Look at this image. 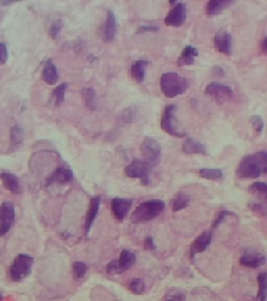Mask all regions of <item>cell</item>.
I'll return each instance as SVG.
<instances>
[{
  "label": "cell",
  "mask_w": 267,
  "mask_h": 301,
  "mask_svg": "<svg viewBox=\"0 0 267 301\" xmlns=\"http://www.w3.org/2000/svg\"><path fill=\"white\" fill-rule=\"evenodd\" d=\"M185 299H186V297H185L183 293L175 292V293H170L165 301H185Z\"/></svg>",
  "instance_id": "cell-41"
},
{
  "label": "cell",
  "mask_w": 267,
  "mask_h": 301,
  "mask_svg": "<svg viewBox=\"0 0 267 301\" xmlns=\"http://www.w3.org/2000/svg\"><path fill=\"white\" fill-rule=\"evenodd\" d=\"M212 75L215 76V77H224L225 75V70L222 69L220 66H213L212 67Z\"/></svg>",
  "instance_id": "cell-43"
},
{
  "label": "cell",
  "mask_w": 267,
  "mask_h": 301,
  "mask_svg": "<svg viewBox=\"0 0 267 301\" xmlns=\"http://www.w3.org/2000/svg\"><path fill=\"white\" fill-rule=\"evenodd\" d=\"M0 21H1V17H0Z\"/></svg>",
  "instance_id": "cell-48"
},
{
  "label": "cell",
  "mask_w": 267,
  "mask_h": 301,
  "mask_svg": "<svg viewBox=\"0 0 267 301\" xmlns=\"http://www.w3.org/2000/svg\"><path fill=\"white\" fill-rule=\"evenodd\" d=\"M83 99L88 109L95 110L96 109V91L93 88H85L83 90Z\"/></svg>",
  "instance_id": "cell-31"
},
{
  "label": "cell",
  "mask_w": 267,
  "mask_h": 301,
  "mask_svg": "<svg viewBox=\"0 0 267 301\" xmlns=\"http://www.w3.org/2000/svg\"><path fill=\"white\" fill-rule=\"evenodd\" d=\"M9 59V51L4 43H0V65H3Z\"/></svg>",
  "instance_id": "cell-40"
},
{
  "label": "cell",
  "mask_w": 267,
  "mask_h": 301,
  "mask_svg": "<svg viewBox=\"0 0 267 301\" xmlns=\"http://www.w3.org/2000/svg\"><path fill=\"white\" fill-rule=\"evenodd\" d=\"M214 46L218 53L226 56L232 55V37L226 29H219L214 36Z\"/></svg>",
  "instance_id": "cell-12"
},
{
  "label": "cell",
  "mask_w": 267,
  "mask_h": 301,
  "mask_svg": "<svg viewBox=\"0 0 267 301\" xmlns=\"http://www.w3.org/2000/svg\"><path fill=\"white\" fill-rule=\"evenodd\" d=\"M205 93L217 101L231 100L234 97V91L231 87L216 82L208 84L205 88Z\"/></svg>",
  "instance_id": "cell-8"
},
{
  "label": "cell",
  "mask_w": 267,
  "mask_h": 301,
  "mask_svg": "<svg viewBox=\"0 0 267 301\" xmlns=\"http://www.w3.org/2000/svg\"><path fill=\"white\" fill-rule=\"evenodd\" d=\"M248 193L251 196H254L258 202L267 206V183L254 182L248 187Z\"/></svg>",
  "instance_id": "cell-21"
},
{
  "label": "cell",
  "mask_w": 267,
  "mask_h": 301,
  "mask_svg": "<svg viewBox=\"0 0 267 301\" xmlns=\"http://www.w3.org/2000/svg\"><path fill=\"white\" fill-rule=\"evenodd\" d=\"M165 209V203L159 199H153L141 203L139 206L134 210L131 216L133 223L141 224L150 222L152 220L159 217Z\"/></svg>",
  "instance_id": "cell-3"
},
{
  "label": "cell",
  "mask_w": 267,
  "mask_h": 301,
  "mask_svg": "<svg viewBox=\"0 0 267 301\" xmlns=\"http://www.w3.org/2000/svg\"><path fill=\"white\" fill-rule=\"evenodd\" d=\"M73 180V172L68 166L61 165L57 167L46 178L45 185L49 186L51 184H65V183L71 182Z\"/></svg>",
  "instance_id": "cell-11"
},
{
  "label": "cell",
  "mask_w": 267,
  "mask_h": 301,
  "mask_svg": "<svg viewBox=\"0 0 267 301\" xmlns=\"http://www.w3.org/2000/svg\"><path fill=\"white\" fill-rule=\"evenodd\" d=\"M15 221V208L11 202H3L0 206V237L9 232Z\"/></svg>",
  "instance_id": "cell-10"
},
{
  "label": "cell",
  "mask_w": 267,
  "mask_h": 301,
  "mask_svg": "<svg viewBox=\"0 0 267 301\" xmlns=\"http://www.w3.org/2000/svg\"><path fill=\"white\" fill-rule=\"evenodd\" d=\"M175 112H176V107L174 105H168L165 107L164 112H163L161 119V129L166 132L167 134L173 137L182 138L186 134H185V132L180 130Z\"/></svg>",
  "instance_id": "cell-5"
},
{
  "label": "cell",
  "mask_w": 267,
  "mask_h": 301,
  "mask_svg": "<svg viewBox=\"0 0 267 301\" xmlns=\"http://www.w3.org/2000/svg\"><path fill=\"white\" fill-rule=\"evenodd\" d=\"M152 168L153 167L147 164L145 161L134 159L129 165L125 166L124 174L127 177L139 179L143 185H147L151 182L150 175Z\"/></svg>",
  "instance_id": "cell-6"
},
{
  "label": "cell",
  "mask_w": 267,
  "mask_h": 301,
  "mask_svg": "<svg viewBox=\"0 0 267 301\" xmlns=\"http://www.w3.org/2000/svg\"><path fill=\"white\" fill-rule=\"evenodd\" d=\"M42 79L48 85H55L58 80V71L53 60H47L43 66Z\"/></svg>",
  "instance_id": "cell-19"
},
{
  "label": "cell",
  "mask_w": 267,
  "mask_h": 301,
  "mask_svg": "<svg viewBox=\"0 0 267 301\" xmlns=\"http://www.w3.org/2000/svg\"><path fill=\"white\" fill-rule=\"evenodd\" d=\"M0 180L2 182L3 187L6 190H9L10 193L14 195H18L21 193L20 181L16 175L11 173H1L0 174Z\"/></svg>",
  "instance_id": "cell-18"
},
{
  "label": "cell",
  "mask_w": 267,
  "mask_h": 301,
  "mask_svg": "<svg viewBox=\"0 0 267 301\" xmlns=\"http://www.w3.org/2000/svg\"><path fill=\"white\" fill-rule=\"evenodd\" d=\"M12 2H0V4L1 5H10Z\"/></svg>",
  "instance_id": "cell-46"
},
{
  "label": "cell",
  "mask_w": 267,
  "mask_h": 301,
  "mask_svg": "<svg viewBox=\"0 0 267 301\" xmlns=\"http://www.w3.org/2000/svg\"><path fill=\"white\" fill-rule=\"evenodd\" d=\"M147 65H148V62L145 60L136 61L132 65L131 76L137 83L139 84L143 83V80L145 79V71H146Z\"/></svg>",
  "instance_id": "cell-24"
},
{
  "label": "cell",
  "mask_w": 267,
  "mask_h": 301,
  "mask_svg": "<svg viewBox=\"0 0 267 301\" xmlns=\"http://www.w3.org/2000/svg\"><path fill=\"white\" fill-rule=\"evenodd\" d=\"M257 281L259 284L258 289V299L260 301H265L267 298V273L262 272L258 275Z\"/></svg>",
  "instance_id": "cell-30"
},
{
  "label": "cell",
  "mask_w": 267,
  "mask_h": 301,
  "mask_svg": "<svg viewBox=\"0 0 267 301\" xmlns=\"http://www.w3.org/2000/svg\"><path fill=\"white\" fill-rule=\"evenodd\" d=\"M67 83H63L61 85L57 86L53 91V100H54V106L56 108L61 107L65 100V95L67 91Z\"/></svg>",
  "instance_id": "cell-29"
},
{
  "label": "cell",
  "mask_w": 267,
  "mask_h": 301,
  "mask_svg": "<svg viewBox=\"0 0 267 301\" xmlns=\"http://www.w3.org/2000/svg\"><path fill=\"white\" fill-rule=\"evenodd\" d=\"M190 204V198L188 195L184 193H177L173 198L170 205L173 211H180L182 209L187 208Z\"/></svg>",
  "instance_id": "cell-26"
},
{
  "label": "cell",
  "mask_w": 267,
  "mask_h": 301,
  "mask_svg": "<svg viewBox=\"0 0 267 301\" xmlns=\"http://www.w3.org/2000/svg\"><path fill=\"white\" fill-rule=\"evenodd\" d=\"M100 201H101V198L99 196L94 197L93 199H91L90 201V205H89V208L87 211V217H86V222H85V231L87 234L89 233V231H90L95 219L98 215Z\"/></svg>",
  "instance_id": "cell-17"
},
{
  "label": "cell",
  "mask_w": 267,
  "mask_h": 301,
  "mask_svg": "<svg viewBox=\"0 0 267 301\" xmlns=\"http://www.w3.org/2000/svg\"><path fill=\"white\" fill-rule=\"evenodd\" d=\"M199 177H202L206 180H210V181H219L220 179H222L224 177V173L220 170V168H202L198 172Z\"/></svg>",
  "instance_id": "cell-28"
},
{
  "label": "cell",
  "mask_w": 267,
  "mask_h": 301,
  "mask_svg": "<svg viewBox=\"0 0 267 301\" xmlns=\"http://www.w3.org/2000/svg\"><path fill=\"white\" fill-rule=\"evenodd\" d=\"M117 33V21L115 14L112 11H108L107 18L105 21V24L102 27V40L106 43L112 42L115 39V36Z\"/></svg>",
  "instance_id": "cell-14"
},
{
  "label": "cell",
  "mask_w": 267,
  "mask_h": 301,
  "mask_svg": "<svg viewBox=\"0 0 267 301\" xmlns=\"http://www.w3.org/2000/svg\"><path fill=\"white\" fill-rule=\"evenodd\" d=\"M160 88L166 98L174 99L186 92L188 82L179 73L165 72L160 79Z\"/></svg>",
  "instance_id": "cell-2"
},
{
  "label": "cell",
  "mask_w": 267,
  "mask_h": 301,
  "mask_svg": "<svg viewBox=\"0 0 267 301\" xmlns=\"http://www.w3.org/2000/svg\"><path fill=\"white\" fill-rule=\"evenodd\" d=\"M118 262H119L122 272H124V271H127L131 267H133L134 263L136 262V255L133 251L124 249V250H122L120 253Z\"/></svg>",
  "instance_id": "cell-25"
},
{
  "label": "cell",
  "mask_w": 267,
  "mask_h": 301,
  "mask_svg": "<svg viewBox=\"0 0 267 301\" xmlns=\"http://www.w3.org/2000/svg\"><path fill=\"white\" fill-rule=\"evenodd\" d=\"M134 119H135V111H134L133 109H128V110H125L118 120H120V123L127 124V123H131Z\"/></svg>",
  "instance_id": "cell-38"
},
{
  "label": "cell",
  "mask_w": 267,
  "mask_h": 301,
  "mask_svg": "<svg viewBox=\"0 0 267 301\" xmlns=\"http://www.w3.org/2000/svg\"><path fill=\"white\" fill-rule=\"evenodd\" d=\"M233 1L231 0H211L207 3L206 12L209 16H216L221 14L229 5H231Z\"/></svg>",
  "instance_id": "cell-23"
},
{
  "label": "cell",
  "mask_w": 267,
  "mask_h": 301,
  "mask_svg": "<svg viewBox=\"0 0 267 301\" xmlns=\"http://www.w3.org/2000/svg\"><path fill=\"white\" fill-rule=\"evenodd\" d=\"M250 210L259 217H266L267 216V206L260 202H253L249 204Z\"/></svg>",
  "instance_id": "cell-35"
},
{
  "label": "cell",
  "mask_w": 267,
  "mask_h": 301,
  "mask_svg": "<svg viewBox=\"0 0 267 301\" xmlns=\"http://www.w3.org/2000/svg\"><path fill=\"white\" fill-rule=\"evenodd\" d=\"M88 271V267L83 261H76L72 265V273L76 280H80L83 278Z\"/></svg>",
  "instance_id": "cell-32"
},
{
  "label": "cell",
  "mask_w": 267,
  "mask_h": 301,
  "mask_svg": "<svg viewBox=\"0 0 267 301\" xmlns=\"http://www.w3.org/2000/svg\"><path fill=\"white\" fill-rule=\"evenodd\" d=\"M144 247H145V249H147V250H150V251L154 250V249H155V245H154V241H153V238L148 237V238L145 239Z\"/></svg>",
  "instance_id": "cell-42"
},
{
  "label": "cell",
  "mask_w": 267,
  "mask_h": 301,
  "mask_svg": "<svg viewBox=\"0 0 267 301\" xmlns=\"http://www.w3.org/2000/svg\"><path fill=\"white\" fill-rule=\"evenodd\" d=\"M34 259L27 254H19L10 268V276L13 281H23L32 272Z\"/></svg>",
  "instance_id": "cell-4"
},
{
  "label": "cell",
  "mask_w": 267,
  "mask_h": 301,
  "mask_svg": "<svg viewBox=\"0 0 267 301\" xmlns=\"http://www.w3.org/2000/svg\"><path fill=\"white\" fill-rule=\"evenodd\" d=\"M262 174H267L266 151H259L243 157L236 170V175L240 179H256Z\"/></svg>",
  "instance_id": "cell-1"
},
{
  "label": "cell",
  "mask_w": 267,
  "mask_h": 301,
  "mask_svg": "<svg viewBox=\"0 0 267 301\" xmlns=\"http://www.w3.org/2000/svg\"><path fill=\"white\" fill-rule=\"evenodd\" d=\"M229 215H232L231 212L229 211H228V210H222V211H220L219 214H218V216L216 217V219L214 220V223H213V225H212V228L213 229H215V228H217V227L225 221V219H227V217L228 216H229Z\"/></svg>",
  "instance_id": "cell-39"
},
{
  "label": "cell",
  "mask_w": 267,
  "mask_h": 301,
  "mask_svg": "<svg viewBox=\"0 0 267 301\" xmlns=\"http://www.w3.org/2000/svg\"><path fill=\"white\" fill-rule=\"evenodd\" d=\"M107 272L110 275H115V274H121V273H123L121 268H120L119 262H118V261H110L108 263Z\"/></svg>",
  "instance_id": "cell-37"
},
{
  "label": "cell",
  "mask_w": 267,
  "mask_h": 301,
  "mask_svg": "<svg viewBox=\"0 0 267 301\" xmlns=\"http://www.w3.org/2000/svg\"><path fill=\"white\" fill-rule=\"evenodd\" d=\"M239 261H240V265L247 267V268L258 269L259 267L264 265L266 261V258L263 254L259 253V252L246 251L240 258Z\"/></svg>",
  "instance_id": "cell-15"
},
{
  "label": "cell",
  "mask_w": 267,
  "mask_h": 301,
  "mask_svg": "<svg viewBox=\"0 0 267 301\" xmlns=\"http://www.w3.org/2000/svg\"><path fill=\"white\" fill-rule=\"evenodd\" d=\"M140 151L144 161L147 164H150L151 167H154L159 163L161 157V146L155 139L152 137L144 138Z\"/></svg>",
  "instance_id": "cell-7"
},
{
  "label": "cell",
  "mask_w": 267,
  "mask_h": 301,
  "mask_svg": "<svg viewBox=\"0 0 267 301\" xmlns=\"http://www.w3.org/2000/svg\"><path fill=\"white\" fill-rule=\"evenodd\" d=\"M63 28V22L61 20H55L49 27V36L53 39H57L58 35H60Z\"/></svg>",
  "instance_id": "cell-36"
},
{
  "label": "cell",
  "mask_w": 267,
  "mask_h": 301,
  "mask_svg": "<svg viewBox=\"0 0 267 301\" xmlns=\"http://www.w3.org/2000/svg\"><path fill=\"white\" fill-rule=\"evenodd\" d=\"M157 27L155 26H151V25H141L140 26V29H139V32L140 33H145V32H155L157 31Z\"/></svg>",
  "instance_id": "cell-44"
},
{
  "label": "cell",
  "mask_w": 267,
  "mask_h": 301,
  "mask_svg": "<svg viewBox=\"0 0 267 301\" xmlns=\"http://www.w3.org/2000/svg\"><path fill=\"white\" fill-rule=\"evenodd\" d=\"M187 17V9L186 3L184 2H176L172 10L168 12L165 17V24L172 27H180L186 21Z\"/></svg>",
  "instance_id": "cell-9"
},
{
  "label": "cell",
  "mask_w": 267,
  "mask_h": 301,
  "mask_svg": "<svg viewBox=\"0 0 267 301\" xmlns=\"http://www.w3.org/2000/svg\"><path fill=\"white\" fill-rule=\"evenodd\" d=\"M261 50L262 53L267 55V37H265L264 40L262 41V44H261Z\"/></svg>",
  "instance_id": "cell-45"
},
{
  "label": "cell",
  "mask_w": 267,
  "mask_h": 301,
  "mask_svg": "<svg viewBox=\"0 0 267 301\" xmlns=\"http://www.w3.org/2000/svg\"><path fill=\"white\" fill-rule=\"evenodd\" d=\"M212 241V233L210 231H205L200 233L199 236L193 241L190 247V255L193 258L196 254L204 252L206 249L209 247Z\"/></svg>",
  "instance_id": "cell-16"
},
{
  "label": "cell",
  "mask_w": 267,
  "mask_h": 301,
  "mask_svg": "<svg viewBox=\"0 0 267 301\" xmlns=\"http://www.w3.org/2000/svg\"><path fill=\"white\" fill-rule=\"evenodd\" d=\"M182 151L185 154H188V155H193V154H202V155H207L206 145L191 137L186 138L183 141Z\"/></svg>",
  "instance_id": "cell-20"
},
{
  "label": "cell",
  "mask_w": 267,
  "mask_h": 301,
  "mask_svg": "<svg viewBox=\"0 0 267 301\" xmlns=\"http://www.w3.org/2000/svg\"><path fill=\"white\" fill-rule=\"evenodd\" d=\"M132 204L133 200L123 199V198H114V199L111 201V208H112L113 215L118 221L122 222L123 220L127 218L132 207Z\"/></svg>",
  "instance_id": "cell-13"
},
{
  "label": "cell",
  "mask_w": 267,
  "mask_h": 301,
  "mask_svg": "<svg viewBox=\"0 0 267 301\" xmlns=\"http://www.w3.org/2000/svg\"><path fill=\"white\" fill-rule=\"evenodd\" d=\"M23 141V130L18 124L11 129V150H17Z\"/></svg>",
  "instance_id": "cell-27"
},
{
  "label": "cell",
  "mask_w": 267,
  "mask_h": 301,
  "mask_svg": "<svg viewBox=\"0 0 267 301\" xmlns=\"http://www.w3.org/2000/svg\"><path fill=\"white\" fill-rule=\"evenodd\" d=\"M249 122H250L251 127H253L254 131L256 132L257 134H261L262 133V131L264 129V121H263L261 116H259V115L250 116Z\"/></svg>",
  "instance_id": "cell-34"
},
{
  "label": "cell",
  "mask_w": 267,
  "mask_h": 301,
  "mask_svg": "<svg viewBox=\"0 0 267 301\" xmlns=\"http://www.w3.org/2000/svg\"><path fill=\"white\" fill-rule=\"evenodd\" d=\"M0 301H2V294L0 293Z\"/></svg>",
  "instance_id": "cell-47"
},
{
  "label": "cell",
  "mask_w": 267,
  "mask_h": 301,
  "mask_svg": "<svg viewBox=\"0 0 267 301\" xmlns=\"http://www.w3.org/2000/svg\"><path fill=\"white\" fill-rule=\"evenodd\" d=\"M130 290L136 295L143 294L145 291V283L141 278H134L130 282Z\"/></svg>",
  "instance_id": "cell-33"
},
{
  "label": "cell",
  "mask_w": 267,
  "mask_h": 301,
  "mask_svg": "<svg viewBox=\"0 0 267 301\" xmlns=\"http://www.w3.org/2000/svg\"><path fill=\"white\" fill-rule=\"evenodd\" d=\"M197 56H198V50L193 46L187 45L183 49L182 55L179 57V59H177V65H179L180 67L193 65L195 62V58Z\"/></svg>",
  "instance_id": "cell-22"
}]
</instances>
